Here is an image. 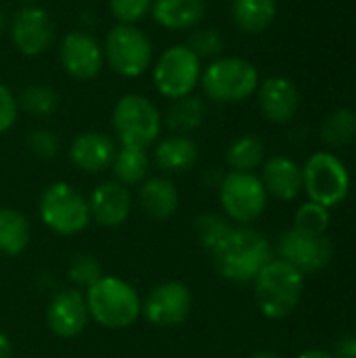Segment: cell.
I'll list each match as a JSON object with an SVG mask.
<instances>
[{
	"label": "cell",
	"mask_w": 356,
	"mask_h": 358,
	"mask_svg": "<svg viewBox=\"0 0 356 358\" xmlns=\"http://www.w3.org/2000/svg\"><path fill=\"white\" fill-rule=\"evenodd\" d=\"M220 277L233 283H254L258 273L273 260L269 239L250 227H229L210 250Z\"/></svg>",
	"instance_id": "cell-1"
},
{
	"label": "cell",
	"mask_w": 356,
	"mask_h": 358,
	"mask_svg": "<svg viewBox=\"0 0 356 358\" xmlns=\"http://www.w3.org/2000/svg\"><path fill=\"white\" fill-rule=\"evenodd\" d=\"M258 84H260V73L256 65L243 57L212 59L204 67L199 80L204 96L220 105L248 101L252 94H256Z\"/></svg>",
	"instance_id": "cell-2"
},
{
	"label": "cell",
	"mask_w": 356,
	"mask_h": 358,
	"mask_svg": "<svg viewBox=\"0 0 356 358\" xmlns=\"http://www.w3.org/2000/svg\"><path fill=\"white\" fill-rule=\"evenodd\" d=\"M304 292V275L287 264L285 260H271L254 279V296L260 313L266 319H285L290 317Z\"/></svg>",
	"instance_id": "cell-3"
},
{
	"label": "cell",
	"mask_w": 356,
	"mask_h": 358,
	"mask_svg": "<svg viewBox=\"0 0 356 358\" xmlns=\"http://www.w3.org/2000/svg\"><path fill=\"white\" fill-rule=\"evenodd\" d=\"M111 126L122 147L149 149L159 138L164 117L149 96L128 92L115 101Z\"/></svg>",
	"instance_id": "cell-4"
},
{
	"label": "cell",
	"mask_w": 356,
	"mask_h": 358,
	"mask_svg": "<svg viewBox=\"0 0 356 358\" xmlns=\"http://www.w3.org/2000/svg\"><path fill=\"white\" fill-rule=\"evenodd\" d=\"M105 65L122 78H141L153 65V42L138 25L115 23L103 40Z\"/></svg>",
	"instance_id": "cell-5"
},
{
	"label": "cell",
	"mask_w": 356,
	"mask_h": 358,
	"mask_svg": "<svg viewBox=\"0 0 356 358\" xmlns=\"http://www.w3.org/2000/svg\"><path fill=\"white\" fill-rule=\"evenodd\" d=\"M88 315L107 329H126L141 315V300L132 285L118 277H103L86 292Z\"/></svg>",
	"instance_id": "cell-6"
},
{
	"label": "cell",
	"mask_w": 356,
	"mask_h": 358,
	"mask_svg": "<svg viewBox=\"0 0 356 358\" xmlns=\"http://www.w3.org/2000/svg\"><path fill=\"white\" fill-rule=\"evenodd\" d=\"M201 71V59L187 44L168 46L151 65L155 90L170 101L193 94L199 86Z\"/></svg>",
	"instance_id": "cell-7"
},
{
	"label": "cell",
	"mask_w": 356,
	"mask_h": 358,
	"mask_svg": "<svg viewBox=\"0 0 356 358\" xmlns=\"http://www.w3.org/2000/svg\"><path fill=\"white\" fill-rule=\"evenodd\" d=\"M304 176V191L311 197V201L334 208L342 203L348 197L350 191V172L329 151H319L308 157V162L302 168Z\"/></svg>",
	"instance_id": "cell-8"
},
{
	"label": "cell",
	"mask_w": 356,
	"mask_h": 358,
	"mask_svg": "<svg viewBox=\"0 0 356 358\" xmlns=\"http://www.w3.org/2000/svg\"><path fill=\"white\" fill-rule=\"evenodd\" d=\"M42 222L59 235H76L90 222L86 197L69 182H52L40 197Z\"/></svg>",
	"instance_id": "cell-9"
},
{
	"label": "cell",
	"mask_w": 356,
	"mask_h": 358,
	"mask_svg": "<svg viewBox=\"0 0 356 358\" xmlns=\"http://www.w3.org/2000/svg\"><path fill=\"white\" fill-rule=\"evenodd\" d=\"M6 34L19 55L40 57L52 48V44L57 40V25L44 6L21 4L8 17Z\"/></svg>",
	"instance_id": "cell-10"
},
{
	"label": "cell",
	"mask_w": 356,
	"mask_h": 358,
	"mask_svg": "<svg viewBox=\"0 0 356 358\" xmlns=\"http://www.w3.org/2000/svg\"><path fill=\"white\" fill-rule=\"evenodd\" d=\"M266 191L254 172H229L220 180V203L229 218L248 224L262 216L266 208Z\"/></svg>",
	"instance_id": "cell-11"
},
{
	"label": "cell",
	"mask_w": 356,
	"mask_h": 358,
	"mask_svg": "<svg viewBox=\"0 0 356 358\" xmlns=\"http://www.w3.org/2000/svg\"><path fill=\"white\" fill-rule=\"evenodd\" d=\"M59 63L69 78L78 82H90L105 65L103 44L88 29L80 27L67 31L59 44Z\"/></svg>",
	"instance_id": "cell-12"
},
{
	"label": "cell",
	"mask_w": 356,
	"mask_h": 358,
	"mask_svg": "<svg viewBox=\"0 0 356 358\" xmlns=\"http://www.w3.org/2000/svg\"><path fill=\"white\" fill-rule=\"evenodd\" d=\"M279 256L302 275H311L329 266L334 258V245L325 235H311L290 229L279 239Z\"/></svg>",
	"instance_id": "cell-13"
},
{
	"label": "cell",
	"mask_w": 356,
	"mask_h": 358,
	"mask_svg": "<svg viewBox=\"0 0 356 358\" xmlns=\"http://www.w3.org/2000/svg\"><path fill=\"white\" fill-rule=\"evenodd\" d=\"M145 319L155 327H176L191 313V292L180 281H166L153 287L141 306Z\"/></svg>",
	"instance_id": "cell-14"
},
{
	"label": "cell",
	"mask_w": 356,
	"mask_h": 358,
	"mask_svg": "<svg viewBox=\"0 0 356 358\" xmlns=\"http://www.w3.org/2000/svg\"><path fill=\"white\" fill-rule=\"evenodd\" d=\"M260 113L273 124H287L300 109V92L285 76H271L258 84L256 90Z\"/></svg>",
	"instance_id": "cell-15"
},
{
	"label": "cell",
	"mask_w": 356,
	"mask_h": 358,
	"mask_svg": "<svg viewBox=\"0 0 356 358\" xmlns=\"http://www.w3.org/2000/svg\"><path fill=\"white\" fill-rule=\"evenodd\" d=\"M88 306L86 298L78 289L59 292L46 310V321L52 334L59 338H76L84 331L88 323Z\"/></svg>",
	"instance_id": "cell-16"
},
{
	"label": "cell",
	"mask_w": 356,
	"mask_h": 358,
	"mask_svg": "<svg viewBox=\"0 0 356 358\" xmlns=\"http://www.w3.org/2000/svg\"><path fill=\"white\" fill-rule=\"evenodd\" d=\"M88 210H90V218L97 224L107 227V229L120 227L126 222V218L130 216V210H132L130 191L124 185H120L118 180L101 182L90 193Z\"/></svg>",
	"instance_id": "cell-17"
},
{
	"label": "cell",
	"mask_w": 356,
	"mask_h": 358,
	"mask_svg": "<svg viewBox=\"0 0 356 358\" xmlns=\"http://www.w3.org/2000/svg\"><path fill=\"white\" fill-rule=\"evenodd\" d=\"M115 151H118L115 143L107 134L97 132V130H86L71 141L69 159L78 170L97 174L111 166Z\"/></svg>",
	"instance_id": "cell-18"
},
{
	"label": "cell",
	"mask_w": 356,
	"mask_h": 358,
	"mask_svg": "<svg viewBox=\"0 0 356 358\" xmlns=\"http://www.w3.org/2000/svg\"><path fill=\"white\" fill-rule=\"evenodd\" d=\"M260 180H262L266 195L281 199V201L296 199L300 191L304 189L302 168L285 155H275V157L264 159Z\"/></svg>",
	"instance_id": "cell-19"
},
{
	"label": "cell",
	"mask_w": 356,
	"mask_h": 358,
	"mask_svg": "<svg viewBox=\"0 0 356 358\" xmlns=\"http://www.w3.org/2000/svg\"><path fill=\"white\" fill-rule=\"evenodd\" d=\"M208 13V0H153V21L170 31H191L201 25Z\"/></svg>",
	"instance_id": "cell-20"
},
{
	"label": "cell",
	"mask_w": 356,
	"mask_h": 358,
	"mask_svg": "<svg viewBox=\"0 0 356 358\" xmlns=\"http://www.w3.org/2000/svg\"><path fill=\"white\" fill-rule=\"evenodd\" d=\"M199 159V145L189 134H170L153 149V164L166 174H183Z\"/></svg>",
	"instance_id": "cell-21"
},
{
	"label": "cell",
	"mask_w": 356,
	"mask_h": 358,
	"mask_svg": "<svg viewBox=\"0 0 356 358\" xmlns=\"http://www.w3.org/2000/svg\"><path fill=\"white\" fill-rule=\"evenodd\" d=\"M138 203L151 220H168L178 210V189L166 176H149L141 182Z\"/></svg>",
	"instance_id": "cell-22"
},
{
	"label": "cell",
	"mask_w": 356,
	"mask_h": 358,
	"mask_svg": "<svg viewBox=\"0 0 356 358\" xmlns=\"http://www.w3.org/2000/svg\"><path fill=\"white\" fill-rule=\"evenodd\" d=\"M208 115V105L201 94H187L180 99L170 101L164 117V124L174 132V134H191L199 130L206 122Z\"/></svg>",
	"instance_id": "cell-23"
},
{
	"label": "cell",
	"mask_w": 356,
	"mask_h": 358,
	"mask_svg": "<svg viewBox=\"0 0 356 358\" xmlns=\"http://www.w3.org/2000/svg\"><path fill=\"white\" fill-rule=\"evenodd\" d=\"M277 8V0H231V19L239 31L258 36L273 25Z\"/></svg>",
	"instance_id": "cell-24"
},
{
	"label": "cell",
	"mask_w": 356,
	"mask_h": 358,
	"mask_svg": "<svg viewBox=\"0 0 356 358\" xmlns=\"http://www.w3.org/2000/svg\"><path fill=\"white\" fill-rule=\"evenodd\" d=\"M113 174L118 178L120 185L124 187H132V185H141L143 180L149 178V170H151V157L147 153V149L141 147H122L120 151H115V157L111 162Z\"/></svg>",
	"instance_id": "cell-25"
},
{
	"label": "cell",
	"mask_w": 356,
	"mask_h": 358,
	"mask_svg": "<svg viewBox=\"0 0 356 358\" xmlns=\"http://www.w3.org/2000/svg\"><path fill=\"white\" fill-rule=\"evenodd\" d=\"M264 157H266V147L254 134L237 136L225 153V159L233 172H254L264 164Z\"/></svg>",
	"instance_id": "cell-26"
},
{
	"label": "cell",
	"mask_w": 356,
	"mask_h": 358,
	"mask_svg": "<svg viewBox=\"0 0 356 358\" xmlns=\"http://www.w3.org/2000/svg\"><path fill=\"white\" fill-rule=\"evenodd\" d=\"M27 243H29L27 218L13 208H0V252L6 256H17L27 248Z\"/></svg>",
	"instance_id": "cell-27"
},
{
	"label": "cell",
	"mask_w": 356,
	"mask_h": 358,
	"mask_svg": "<svg viewBox=\"0 0 356 358\" xmlns=\"http://www.w3.org/2000/svg\"><path fill=\"white\" fill-rule=\"evenodd\" d=\"M17 101H19V109H23L25 113L38 120L50 117L59 109V92L42 82L27 84Z\"/></svg>",
	"instance_id": "cell-28"
},
{
	"label": "cell",
	"mask_w": 356,
	"mask_h": 358,
	"mask_svg": "<svg viewBox=\"0 0 356 358\" xmlns=\"http://www.w3.org/2000/svg\"><path fill=\"white\" fill-rule=\"evenodd\" d=\"M321 138L327 147H346L356 138V111L336 109L321 126Z\"/></svg>",
	"instance_id": "cell-29"
},
{
	"label": "cell",
	"mask_w": 356,
	"mask_h": 358,
	"mask_svg": "<svg viewBox=\"0 0 356 358\" xmlns=\"http://www.w3.org/2000/svg\"><path fill=\"white\" fill-rule=\"evenodd\" d=\"M201 61L204 59H218L222 57V50H225V36L220 34V29L216 27H195L189 31V38L185 42Z\"/></svg>",
	"instance_id": "cell-30"
},
{
	"label": "cell",
	"mask_w": 356,
	"mask_h": 358,
	"mask_svg": "<svg viewBox=\"0 0 356 358\" xmlns=\"http://www.w3.org/2000/svg\"><path fill=\"white\" fill-rule=\"evenodd\" d=\"M329 210L308 201L304 206L298 208L296 216H294V229L302 231V233H311V235H325L327 227H329Z\"/></svg>",
	"instance_id": "cell-31"
},
{
	"label": "cell",
	"mask_w": 356,
	"mask_h": 358,
	"mask_svg": "<svg viewBox=\"0 0 356 358\" xmlns=\"http://www.w3.org/2000/svg\"><path fill=\"white\" fill-rule=\"evenodd\" d=\"M67 275L69 279L78 285V287H92L97 281L103 279V268H101V262L90 256V254H76L69 262V268H67Z\"/></svg>",
	"instance_id": "cell-32"
},
{
	"label": "cell",
	"mask_w": 356,
	"mask_h": 358,
	"mask_svg": "<svg viewBox=\"0 0 356 358\" xmlns=\"http://www.w3.org/2000/svg\"><path fill=\"white\" fill-rule=\"evenodd\" d=\"M153 0H109V10L118 23L136 25L151 13Z\"/></svg>",
	"instance_id": "cell-33"
},
{
	"label": "cell",
	"mask_w": 356,
	"mask_h": 358,
	"mask_svg": "<svg viewBox=\"0 0 356 358\" xmlns=\"http://www.w3.org/2000/svg\"><path fill=\"white\" fill-rule=\"evenodd\" d=\"M25 143H27L29 153L40 157V159H52V157H57V153L61 149L59 136L48 128H34L27 134Z\"/></svg>",
	"instance_id": "cell-34"
},
{
	"label": "cell",
	"mask_w": 356,
	"mask_h": 358,
	"mask_svg": "<svg viewBox=\"0 0 356 358\" xmlns=\"http://www.w3.org/2000/svg\"><path fill=\"white\" fill-rule=\"evenodd\" d=\"M229 227H231V224H229L225 218L216 216V214H204V216H199V218L195 220L197 239H199V243H201L208 252H210V250L214 248V243L227 233Z\"/></svg>",
	"instance_id": "cell-35"
},
{
	"label": "cell",
	"mask_w": 356,
	"mask_h": 358,
	"mask_svg": "<svg viewBox=\"0 0 356 358\" xmlns=\"http://www.w3.org/2000/svg\"><path fill=\"white\" fill-rule=\"evenodd\" d=\"M17 115H19V101L15 92L4 82H0V134L8 132L15 126Z\"/></svg>",
	"instance_id": "cell-36"
},
{
	"label": "cell",
	"mask_w": 356,
	"mask_h": 358,
	"mask_svg": "<svg viewBox=\"0 0 356 358\" xmlns=\"http://www.w3.org/2000/svg\"><path fill=\"white\" fill-rule=\"evenodd\" d=\"M334 358H356V334H344L338 338Z\"/></svg>",
	"instance_id": "cell-37"
},
{
	"label": "cell",
	"mask_w": 356,
	"mask_h": 358,
	"mask_svg": "<svg viewBox=\"0 0 356 358\" xmlns=\"http://www.w3.org/2000/svg\"><path fill=\"white\" fill-rule=\"evenodd\" d=\"M10 355H13L10 342H8V338L0 331V358H10Z\"/></svg>",
	"instance_id": "cell-38"
},
{
	"label": "cell",
	"mask_w": 356,
	"mask_h": 358,
	"mask_svg": "<svg viewBox=\"0 0 356 358\" xmlns=\"http://www.w3.org/2000/svg\"><path fill=\"white\" fill-rule=\"evenodd\" d=\"M298 358H334V355H329L325 350H306V352H302Z\"/></svg>",
	"instance_id": "cell-39"
},
{
	"label": "cell",
	"mask_w": 356,
	"mask_h": 358,
	"mask_svg": "<svg viewBox=\"0 0 356 358\" xmlns=\"http://www.w3.org/2000/svg\"><path fill=\"white\" fill-rule=\"evenodd\" d=\"M6 29H8V15H6V10L0 6V36H2Z\"/></svg>",
	"instance_id": "cell-40"
},
{
	"label": "cell",
	"mask_w": 356,
	"mask_h": 358,
	"mask_svg": "<svg viewBox=\"0 0 356 358\" xmlns=\"http://www.w3.org/2000/svg\"><path fill=\"white\" fill-rule=\"evenodd\" d=\"M252 358H279L277 355H273V352H258V355H254Z\"/></svg>",
	"instance_id": "cell-41"
},
{
	"label": "cell",
	"mask_w": 356,
	"mask_h": 358,
	"mask_svg": "<svg viewBox=\"0 0 356 358\" xmlns=\"http://www.w3.org/2000/svg\"><path fill=\"white\" fill-rule=\"evenodd\" d=\"M21 4H38L40 0H19Z\"/></svg>",
	"instance_id": "cell-42"
}]
</instances>
